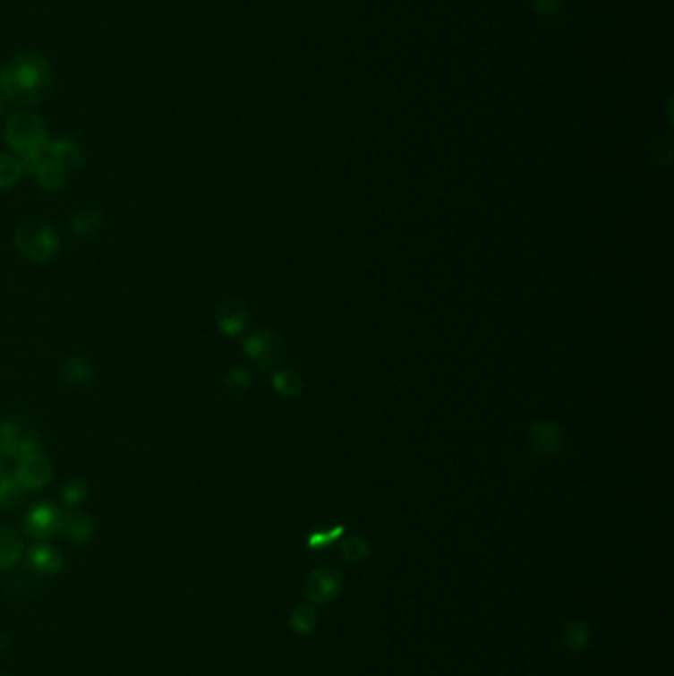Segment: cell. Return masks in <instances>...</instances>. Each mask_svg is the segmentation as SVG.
Here are the masks:
<instances>
[{
  "label": "cell",
  "mask_w": 674,
  "mask_h": 676,
  "mask_svg": "<svg viewBox=\"0 0 674 676\" xmlns=\"http://www.w3.org/2000/svg\"><path fill=\"white\" fill-rule=\"evenodd\" d=\"M14 244L32 261H50L60 250L58 235L42 222H24L14 234Z\"/></svg>",
  "instance_id": "3957f363"
},
{
  "label": "cell",
  "mask_w": 674,
  "mask_h": 676,
  "mask_svg": "<svg viewBox=\"0 0 674 676\" xmlns=\"http://www.w3.org/2000/svg\"><path fill=\"white\" fill-rule=\"evenodd\" d=\"M592 641V629L584 619H569L562 627V645L569 653L584 651Z\"/></svg>",
  "instance_id": "8fae6325"
},
{
  "label": "cell",
  "mask_w": 674,
  "mask_h": 676,
  "mask_svg": "<svg viewBox=\"0 0 674 676\" xmlns=\"http://www.w3.org/2000/svg\"><path fill=\"white\" fill-rule=\"evenodd\" d=\"M227 382H230L232 386H242V388H248L250 386V374L245 372V370L237 368L234 370V372L230 374V378H227Z\"/></svg>",
  "instance_id": "4316f807"
},
{
  "label": "cell",
  "mask_w": 674,
  "mask_h": 676,
  "mask_svg": "<svg viewBox=\"0 0 674 676\" xmlns=\"http://www.w3.org/2000/svg\"><path fill=\"white\" fill-rule=\"evenodd\" d=\"M534 8L542 16H552L562 8V4H559V0H534Z\"/></svg>",
  "instance_id": "484cf974"
},
{
  "label": "cell",
  "mask_w": 674,
  "mask_h": 676,
  "mask_svg": "<svg viewBox=\"0 0 674 676\" xmlns=\"http://www.w3.org/2000/svg\"><path fill=\"white\" fill-rule=\"evenodd\" d=\"M36 451H40V443L30 432L14 422H0V453L21 459Z\"/></svg>",
  "instance_id": "9c48e42d"
},
{
  "label": "cell",
  "mask_w": 674,
  "mask_h": 676,
  "mask_svg": "<svg viewBox=\"0 0 674 676\" xmlns=\"http://www.w3.org/2000/svg\"><path fill=\"white\" fill-rule=\"evenodd\" d=\"M64 512L52 502H38L26 514L24 526L30 536L36 538H52L62 532Z\"/></svg>",
  "instance_id": "52a82bcc"
},
{
  "label": "cell",
  "mask_w": 674,
  "mask_h": 676,
  "mask_svg": "<svg viewBox=\"0 0 674 676\" xmlns=\"http://www.w3.org/2000/svg\"><path fill=\"white\" fill-rule=\"evenodd\" d=\"M340 554L346 561H364L370 556V546L364 538H345L340 542Z\"/></svg>",
  "instance_id": "cb8c5ba5"
},
{
  "label": "cell",
  "mask_w": 674,
  "mask_h": 676,
  "mask_svg": "<svg viewBox=\"0 0 674 676\" xmlns=\"http://www.w3.org/2000/svg\"><path fill=\"white\" fill-rule=\"evenodd\" d=\"M54 477L52 461L42 451L21 457L16 465V479L24 489H42Z\"/></svg>",
  "instance_id": "ba28073f"
},
{
  "label": "cell",
  "mask_w": 674,
  "mask_h": 676,
  "mask_svg": "<svg viewBox=\"0 0 674 676\" xmlns=\"http://www.w3.org/2000/svg\"><path fill=\"white\" fill-rule=\"evenodd\" d=\"M6 142L22 158L42 155L50 145L46 123L34 113H18L6 123Z\"/></svg>",
  "instance_id": "7a4b0ae2"
},
{
  "label": "cell",
  "mask_w": 674,
  "mask_h": 676,
  "mask_svg": "<svg viewBox=\"0 0 674 676\" xmlns=\"http://www.w3.org/2000/svg\"><path fill=\"white\" fill-rule=\"evenodd\" d=\"M245 355H248L255 366H260L263 370H271L279 364L285 355V345L283 338L269 329H261L258 332H253L243 342Z\"/></svg>",
  "instance_id": "277c9868"
},
{
  "label": "cell",
  "mask_w": 674,
  "mask_h": 676,
  "mask_svg": "<svg viewBox=\"0 0 674 676\" xmlns=\"http://www.w3.org/2000/svg\"><path fill=\"white\" fill-rule=\"evenodd\" d=\"M47 157L60 163L65 170L78 168L83 163V150L73 141H54L47 145Z\"/></svg>",
  "instance_id": "7c38bea8"
},
{
  "label": "cell",
  "mask_w": 674,
  "mask_h": 676,
  "mask_svg": "<svg viewBox=\"0 0 674 676\" xmlns=\"http://www.w3.org/2000/svg\"><path fill=\"white\" fill-rule=\"evenodd\" d=\"M26 489L18 483L16 477H8V475H3L0 477V507L3 509H13L16 504H21L24 501Z\"/></svg>",
  "instance_id": "d6986e66"
},
{
  "label": "cell",
  "mask_w": 674,
  "mask_h": 676,
  "mask_svg": "<svg viewBox=\"0 0 674 676\" xmlns=\"http://www.w3.org/2000/svg\"><path fill=\"white\" fill-rule=\"evenodd\" d=\"M319 621V613L317 609L312 607L311 603H305V605H299L295 612L291 613V629L299 633V635H309L312 629H315V625Z\"/></svg>",
  "instance_id": "ffe728a7"
},
{
  "label": "cell",
  "mask_w": 674,
  "mask_h": 676,
  "mask_svg": "<svg viewBox=\"0 0 674 676\" xmlns=\"http://www.w3.org/2000/svg\"><path fill=\"white\" fill-rule=\"evenodd\" d=\"M6 98H4V93L3 91H0V117H3V113H4V107H6Z\"/></svg>",
  "instance_id": "83f0119b"
},
{
  "label": "cell",
  "mask_w": 674,
  "mask_h": 676,
  "mask_svg": "<svg viewBox=\"0 0 674 676\" xmlns=\"http://www.w3.org/2000/svg\"><path fill=\"white\" fill-rule=\"evenodd\" d=\"M62 532L75 542H85L93 535V522L85 512L64 514Z\"/></svg>",
  "instance_id": "9a60e30c"
},
{
  "label": "cell",
  "mask_w": 674,
  "mask_h": 676,
  "mask_svg": "<svg viewBox=\"0 0 674 676\" xmlns=\"http://www.w3.org/2000/svg\"><path fill=\"white\" fill-rule=\"evenodd\" d=\"M34 175L38 176V183H40L46 190H58L64 186L65 178H68V170H65L60 163H55L54 158L47 157V149L46 155L42 157L40 163H38Z\"/></svg>",
  "instance_id": "4fadbf2b"
},
{
  "label": "cell",
  "mask_w": 674,
  "mask_h": 676,
  "mask_svg": "<svg viewBox=\"0 0 674 676\" xmlns=\"http://www.w3.org/2000/svg\"><path fill=\"white\" fill-rule=\"evenodd\" d=\"M22 163L11 155H0V188L14 186L22 176Z\"/></svg>",
  "instance_id": "603a6c76"
},
{
  "label": "cell",
  "mask_w": 674,
  "mask_h": 676,
  "mask_svg": "<svg viewBox=\"0 0 674 676\" xmlns=\"http://www.w3.org/2000/svg\"><path fill=\"white\" fill-rule=\"evenodd\" d=\"M22 554V540L11 528H0V569L11 568Z\"/></svg>",
  "instance_id": "2e32d148"
},
{
  "label": "cell",
  "mask_w": 674,
  "mask_h": 676,
  "mask_svg": "<svg viewBox=\"0 0 674 676\" xmlns=\"http://www.w3.org/2000/svg\"><path fill=\"white\" fill-rule=\"evenodd\" d=\"M343 582H345L343 574H340L337 568L320 566L317 569H312L305 578L303 594H305L309 602L327 603V602H332V599L343 592Z\"/></svg>",
  "instance_id": "5b68a950"
},
{
  "label": "cell",
  "mask_w": 674,
  "mask_h": 676,
  "mask_svg": "<svg viewBox=\"0 0 674 676\" xmlns=\"http://www.w3.org/2000/svg\"><path fill=\"white\" fill-rule=\"evenodd\" d=\"M30 564L38 571L52 574V571H58L62 568V556H60V552L52 546L38 544L30 550Z\"/></svg>",
  "instance_id": "e0dca14e"
},
{
  "label": "cell",
  "mask_w": 674,
  "mask_h": 676,
  "mask_svg": "<svg viewBox=\"0 0 674 676\" xmlns=\"http://www.w3.org/2000/svg\"><path fill=\"white\" fill-rule=\"evenodd\" d=\"M101 224H103V218L99 212H95V210L80 212L73 218V234L80 237H90L99 232Z\"/></svg>",
  "instance_id": "7402d4cb"
},
{
  "label": "cell",
  "mask_w": 674,
  "mask_h": 676,
  "mask_svg": "<svg viewBox=\"0 0 674 676\" xmlns=\"http://www.w3.org/2000/svg\"><path fill=\"white\" fill-rule=\"evenodd\" d=\"M271 386L283 398H297L305 388V382L295 370H279L271 376Z\"/></svg>",
  "instance_id": "ac0fdd59"
},
{
  "label": "cell",
  "mask_w": 674,
  "mask_h": 676,
  "mask_svg": "<svg viewBox=\"0 0 674 676\" xmlns=\"http://www.w3.org/2000/svg\"><path fill=\"white\" fill-rule=\"evenodd\" d=\"M52 88V68L44 56L21 54L0 73V91L21 107L40 103Z\"/></svg>",
  "instance_id": "6da1fadb"
},
{
  "label": "cell",
  "mask_w": 674,
  "mask_h": 676,
  "mask_svg": "<svg viewBox=\"0 0 674 676\" xmlns=\"http://www.w3.org/2000/svg\"><path fill=\"white\" fill-rule=\"evenodd\" d=\"M218 327L227 337H235L248 325L250 312L248 307L237 299H227L222 303V307L218 309Z\"/></svg>",
  "instance_id": "30bf717a"
},
{
  "label": "cell",
  "mask_w": 674,
  "mask_h": 676,
  "mask_svg": "<svg viewBox=\"0 0 674 676\" xmlns=\"http://www.w3.org/2000/svg\"><path fill=\"white\" fill-rule=\"evenodd\" d=\"M85 497H88V484H85L83 481L72 479L70 483H65L62 487V501L65 504H70V507H73V504H80Z\"/></svg>",
  "instance_id": "d4e9b609"
},
{
  "label": "cell",
  "mask_w": 674,
  "mask_h": 676,
  "mask_svg": "<svg viewBox=\"0 0 674 676\" xmlns=\"http://www.w3.org/2000/svg\"><path fill=\"white\" fill-rule=\"evenodd\" d=\"M62 378H64V382H68L72 388L88 386L93 378L90 362L83 356L68 358V362H65L62 368Z\"/></svg>",
  "instance_id": "5bb4252c"
},
{
  "label": "cell",
  "mask_w": 674,
  "mask_h": 676,
  "mask_svg": "<svg viewBox=\"0 0 674 676\" xmlns=\"http://www.w3.org/2000/svg\"><path fill=\"white\" fill-rule=\"evenodd\" d=\"M4 475V463H3V457H0V477Z\"/></svg>",
  "instance_id": "f1b7e54d"
},
{
  "label": "cell",
  "mask_w": 674,
  "mask_h": 676,
  "mask_svg": "<svg viewBox=\"0 0 674 676\" xmlns=\"http://www.w3.org/2000/svg\"><path fill=\"white\" fill-rule=\"evenodd\" d=\"M345 530H346L345 525H337V526L327 528V530H312L307 535V548L309 550L328 548V546L335 544L337 540L345 536Z\"/></svg>",
  "instance_id": "44dd1931"
},
{
  "label": "cell",
  "mask_w": 674,
  "mask_h": 676,
  "mask_svg": "<svg viewBox=\"0 0 674 676\" xmlns=\"http://www.w3.org/2000/svg\"><path fill=\"white\" fill-rule=\"evenodd\" d=\"M526 443L533 453L552 459L564 447V435L552 420H534L526 430Z\"/></svg>",
  "instance_id": "8992f818"
}]
</instances>
